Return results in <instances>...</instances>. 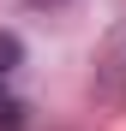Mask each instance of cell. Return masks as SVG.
<instances>
[{
	"instance_id": "obj_3",
	"label": "cell",
	"mask_w": 126,
	"mask_h": 131,
	"mask_svg": "<svg viewBox=\"0 0 126 131\" xmlns=\"http://www.w3.org/2000/svg\"><path fill=\"white\" fill-rule=\"evenodd\" d=\"M36 6H48V0H36Z\"/></svg>"
},
{
	"instance_id": "obj_2",
	"label": "cell",
	"mask_w": 126,
	"mask_h": 131,
	"mask_svg": "<svg viewBox=\"0 0 126 131\" xmlns=\"http://www.w3.org/2000/svg\"><path fill=\"white\" fill-rule=\"evenodd\" d=\"M18 119V95H6V90H0V125H12Z\"/></svg>"
},
{
	"instance_id": "obj_1",
	"label": "cell",
	"mask_w": 126,
	"mask_h": 131,
	"mask_svg": "<svg viewBox=\"0 0 126 131\" xmlns=\"http://www.w3.org/2000/svg\"><path fill=\"white\" fill-rule=\"evenodd\" d=\"M18 66H24V42H18L12 30H0V78H12Z\"/></svg>"
}]
</instances>
